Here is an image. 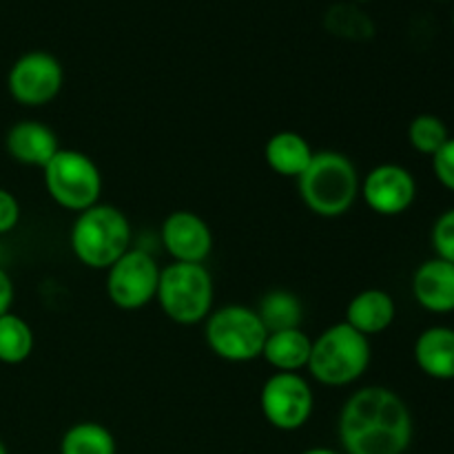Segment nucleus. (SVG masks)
Masks as SVG:
<instances>
[{
  "label": "nucleus",
  "mask_w": 454,
  "mask_h": 454,
  "mask_svg": "<svg viewBox=\"0 0 454 454\" xmlns=\"http://www.w3.org/2000/svg\"><path fill=\"white\" fill-rule=\"evenodd\" d=\"M0 454H9V452H7V448H4V443H3V442H0Z\"/></svg>",
  "instance_id": "obj_28"
},
{
  "label": "nucleus",
  "mask_w": 454,
  "mask_h": 454,
  "mask_svg": "<svg viewBox=\"0 0 454 454\" xmlns=\"http://www.w3.org/2000/svg\"><path fill=\"white\" fill-rule=\"evenodd\" d=\"M357 167L340 151H315L309 168L297 177L304 207L319 217H341L359 198Z\"/></svg>",
  "instance_id": "obj_2"
},
{
  "label": "nucleus",
  "mask_w": 454,
  "mask_h": 454,
  "mask_svg": "<svg viewBox=\"0 0 454 454\" xmlns=\"http://www.w3.org/2000/svg\"><path fill=\"white\" fill-rule=\"evenodd\" d=\"M160 266L146 248H129L106 269V297L120 310H140L155 300Z\"/></svg>",
  "instance_id": "obj_8"
},
{
  "label": "nucleus",
  "mask_w": 454,
  "mask_h": 454,
  "mask_svg": "<svg viewBox=\"0 0 454 454\" xmlns=\"http://www.w3.org/2000/svg\"><path fill=\"white\" fill-rule=\"evenodd\" d=\"M315 151L297 131H278L264 146V160L273 173L282 177H300L309 168Z\"/></svg>",
  "instance_id": "obj_17"
},
{
  "label": "nucleus",
  "mask_w": 454,
  "mask_h": 454,
  "mask_svg": "<svg viewBox=\"0 0 454 454\" xmlns=\"http://www.w3.org/2000/svg\"><path fill=\"white\" fill-rule=\"evenodd\" d=\"M75 260L93 270H106L131 248L129 217L114 204L98 202L78 213L69 233Z\"/></svg>",
  "instance_id": "obj_3"
},
{
  "label": "nucleus",
  "mask_w": 454,
  "mask_h": 454,
  "mask_svg": "<svg viewBox=\"0 0 454 454\" xmlns=\"http://www.w3.org/2000/svg\"><path fill=\"white\" fill-rule=\"evenodd\" d=\"M13 304V282L4 269H0V315L9 313Z\"/></svg>",
  "instance_id": "obj_26"
},
{
  "label": "nucleus",
  "mask_w": 454,
  "mask_h": 454,
  "mask_svg": "<svg viewBox=\"0 0 454 454\" xmlns=\"http://www.w3.org/2000/svg\"><path fill=\"white\" fill-rule=\"evenodd\" d=\"M264 419L282 433H293L309 424L315 411V393L300 372H273L260 393Z\"/></svg>",
  "instance_id": "obj_9"
},
{
  "label": "nucleus",
  "mask_w": 454,
  "mask_h": 454,
  "mask_svg": "<svg viewBox=\"0 0 454 454\" xmlns=\"http://www.w3.org/2000/svg\"><path fill=\"white\" fill-rule=\"evenodd\" d=\"M301 454H341V452L333 450V448H324V446H319V448H309V450H304Z\"/></svg>",
  "instance_id": "obj_27"
},
{
  "label": "nucleus",
  "mask_w": 454,
  "mask_h": 454,
  "mask_svg": "<svg viewBox=\"0 0 454 454\" xmlns=\"http://www.w3.org/2000/svg\"><path fill=\"white\" fill-rule=\"evenodd\" d=\"M415 362L424 375L437 381L454 380V328L430 326L417 337Z\"/></svg>",
  "instance_id": "obj_16"
},
{
  "label": "nucleus",
  "mask_w": 454,
  "mask_h": 454,
  "mask_svg": "<svg viewBox=\"0 0 454 454\" xmlns=\"http://www.w3.org/2000/svg\"><path fill=\"white\" fill-rule=\"evenodd\" d=\"M164 251L173 262L204 264L213 251V231L204 217L193 211H173L160 229Z\"/></svg>",
  "instance_id": "obj_12"
},
{
  "label": "nucleus",
  "mask_w": 454,
  "mask_h": 454,
  "mask_svg": "<svg viewBox=\"0 0 454 454\" xmlns=\"http://www.w3.org/2000/svg\"><path fill=\"white\" fill-rule=\"evenodd\" d=\"M448 140H450V133L439 115L421 114L408 124V142L417 153L433 158Z\"/></svg>",
  "instance_id": "obj_22"
},
{
  "label": "nucleus",
  "mask_w": 454,
  "mask_h": 454,
  "mask_svg": "<svg viewBox=\"0 0 454 454\" xmlns=\"http://www.w3.org/2000/svg\"><path fill=\"white\" fill-rule=\"evenodd\" d=\"M115 437L98 421L74 424L60 439V454H115Z\"/></svg>",
  "instance_id": "obj_20"
},
{
  "label": "nucleus",
  "mask_w": 454,
  "mask_h": 454,
  "mask_svg": "<svg viewBox=\"0 0 454 454\" xmlns=\"http://www.w3.org/2000/svg\"><path fill=\"white\" fill-rule=\"evenodd\" d=\"M35 337L29 324L16 313L0 315V364L18 366L34 353Z\"/></svg>",
  "instance_id": "obj_21"
},
{
  "label": "nucleus",
  "mask_w": 454,
  "mask_h": 454,
  "mask_svg": "<svg viewBox=\"0 0 454 454\" xmlns=\"http://www.w3.org/2000/svg\"><path fill=\"white\" fill-rule=\"evenodd\" d=\"M313 340L300 328L275 331L266 335L262 357L275 372H300L309 368Z\"/></svg>",
  "instance_id": "obj_18"
},
{
  "label": "nucleus",
  "mask_w": 454,
  "mask_h": 454,
  "mask_svg": "<svg viewBox=\"0 0 454 454\" xmlns=\"http://www.w3.org/2000/svg\"><path fill=\"white\" fill-rule=\"evenodd\" d=\"M337 430L346 454H406L412 442V415L395 390L368 386L346 399Z\"/></svg>",
  "instance_id": "obj_1"
},
{
  "label": "nucleus",
  "mask_w": 454,
  "mask_h": 454,
  "mask_svg": "<svg viewBox=\"0 0 454 454\" xmlns=\"http://www.w3.org/2000/svg\"><path fill=\"white\" fill-rule=\"evenodd\" d=\"M49 198L65 211L82 213L100 202L102 173L87 153L60 149L43 168Z\"/></svg>",
  "instance_id": "obj_7"
},
{
  "label": "nucleus",
  "mask_w": 454,
  "mask_h": 454,
  "mask_svg": "<svg viewBox=\"0 0 454 454\" xmlns=\"http://www.w3.org/2000/svg\"><path fill=\"white\" fill-rule=\"evenodd\" d=\"M269 331L255 309L229 304L213 310L204 322V340L215 357L229 364H248L262 357Z\"/></svg>",
  "instance_id": "obj_6"
},
{
  "label": "nucleus",
  "mask_w": 454,
  "mask_h": 454,
  "mask_svg": "<svg viewBox=\"0 0 454 454\" xmlns=\"http://www.w3.org/2000/svg\"><path fill=\"white\" fill-rule=\"evenodd\" d=\"M452 27H454V13H452Z\"/></svg>",
  "instance_id": "obj_29"
},
{
  "label": "nucleus",
  "mask_w": 454,
  "mask_h": 454,
  "mask_svg": "<svg viewBox=\"0 0 454 454\" xmlns=\"http://www.w3.org/2000/svg\"><path fill=\"white\" fill-rule=\"evenodd\" d=\"M430 160H433V171L439 184L454 193V137H450Z\"/></svg>",
  "instance_id": "obj_24"
},
{
  "label": "nucleus",
  "mask_w": 454,
  "mask_h": 454,
  "mask_svg": "<svg viewBox=\"0 0 454 454\" xmlns=\"http://www.w3.org/2000/svg\"><path fill=\"white\" fill-rule=\"evenodd\" d=\"M371 340L346 322H340L328 326L319 333L317 340H313L306 371L317 384L341 388L362 380L371 366Z\"/></svg>",
  "instance_id": "obj_4"
},
{
  "label": "nucleus",
  "mask_w": 454,
  "mask_h": 454,
  "mask_svg": "<svg viewBox=\"0 0 454 454\" xmlns=\"http://www.w3.org/2000/svg\"><path fill=\"white\" fill-rule=\"evenodd\" d=\"M20 222V204L12 191L0 186V235L12 233Z\"/></svg>",
  "instance_id": "obj_25"
},
{
  "label": "nucleus",
  "mask_w": 454,
  "mask_h": 454,
  "mask_svg": "<svg viewBox=\"0 0 454 454\" xmlns=\"http://www.w3.org/2000/svg\"><path fill=\"white\" fill-rule=\"evenodd\" d=\"M4 146L9 158L35 168L47 167L49 160L60 151L56 131L38 120H20L13 124L4 137Z\"/></svg>",
  "instance_id": "obj_13"
},
{
  "label": "nucleus",
  "mask_w": 454,
  "mask_h": 454,
  "mask_svg": "<svg viewBox=\"0 0 454 454\" xmlns=\"http://www.w3.org/2000/svg\"><path fill=\"white\" fill-rule=\"evenodd\" d=\"M255 313L260 315L262 324L269 333L288 331V328H300L304 317V306L295 293L286 288H275L262 295Z\"/></svg>",
  "instance_id": "obj_19"
},
{
  "label": "nucleus",
  "mask_w": 454,
  "mask_h": 454,
  "mask_svg": "<svg viewBox=\"0 0 454 454\" xmlns=\"http://www.w3.org/2000/svg\"><path fill=\"white\" fill-rule=\"evenodd\" d=\"M65 84V69L49 51H27L7 74L9 96L22 106H44L58 98Z\"/></svg>",
  "instance_id": "obj_10"
},
{
  "label": "nucleus",
  "mask_w": 454,
  "mask_h": 454,
  "mask_svg": "<svg viewBox=\"0 0 454 454\" xmlns=\"http://www.w3.org/2000/svg\"><path fill=\"white\" fill-rule=\"evenodd\" d=\"M215 286L211 270L204 264L171 262L160 270L155 301L162 313L180 326H195L207 322L213 313Z\"/></svg>",
  "instance_id": "obj_5"
},
{
  "label": "nucleus",
  "mask_w": 454,
  "mask_h": 454,
  "mask_svg": "<svg viewBox=\"0 0 454 454\" xmlns=\"http://www.w3.org/2000/svg\"><path fill=\"white\" fill-rule=\"evenodd\" d=\"M430 242H433L434 257L454 264V208H448L437 217L430 233Z\"/></svg>",
  "instance_id": "obj_23"
},
{
  "label": "nucleus",
  "mask_w": 454,
  "mask_h": 454,
  "mask_svg": "<svg viewBox=\"0 0 454 454\" xmlns=\"http://www.w3.org/2000/svg\"><path fill=\"white\" fill-rule=\"evenodd\" d=\"M395 317H397V306L393 295L381 288H366L348 301L344 322L371 340L372 335L388 331Z\"/></svg>",
  "instance_id": "obj_15"
},
{
  "label": "nucleus",
  "mask_w": 454,
  "mask_h": 454,
  "mask_svg": "<svg viewBox=\"0 0 454 454\" xmlns=\"http://www.w3.org/2000/svg\"><path fill=\"white\" fill-rule=\"evenodd\" d=\"M359 195L372 213L395 217L406 213L415 204L417 182L415 176L402 164H377L362 180Z\"/></svg>",
  "instance_id": "obj_11"
},
{
  "label": "nucleus",
  "mask_w": 454,
  "mask_h": 454,
  "mask_svg": "<svg viewBox=\"0 0 454 454\" xmlns=\"http://www.w3.org/2000/svg\"><path fill=\"white\" fill-rule=\"evenodd\" d=\"M412 295L428 313L446 315L454 310V264L433 257L417 266L412 275Z\"/></svg>",
  "instance_id": "obj_14"
}]
</instances>
